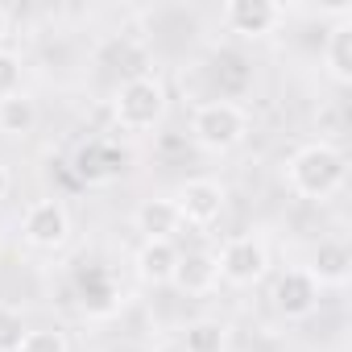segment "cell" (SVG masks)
Masks as SVG:
<instances>
[{
    "label": "cell",
    "instance_id": "cell-1",
    "mask_svg": "<svg viewBox=\"0 0 352 352\" xmlns=\"http://www.w3.org/2000/svg\"><path fill=\"white\" fill-rule=\"evenodd\" d=\"M348 183V157L331 141H307L286 157V187L298 199L323 204Z\"/></svg>",
    "mask_w": 352,
    "mask_h": 352
},
{
    "label": "cell",
    "instance_id": "cell-2",
    "mask_svg": "<svg viewBox=\"0 0 352 352\" xmlns=\"http://www.w3.org/2000/svg\"><path fill=\"white\" fill-rule=\"evenodd\" d=\"M166 112H170V91H166L162 75H153V71H137V75L120 79V87L112 91V124L120 133L149 137L153 129H162Z\"/></svg>",
    "mask_w": 352,
    "mask_h": 352
},
{
    "label": "cell",
    "instance_id": "cell-3",
    "mask_svg": "<svg viewBox=\"0 0 352 352\" xmlns=\"http://www.w3.org/2000/svg\"><path fill=\"white\" fill-rule=\"evenodd\" d=\"M249 137V112L236 100H204L191 112V141L204 153H228Z\"/></svg>",
    "mask_w": 352,
    "mask_h": 352
},
{
    "label": "cell",
    "instance_id": "cell-4",
    "mask_svg": "<svg viewBox=\"0 0 352 352\" xmlns=\"http://www.w3.org/2000/svg\"><path fill=\"white\" fill-rule=\"evenodd\" d=\"M216 265H220V282L224 286H257L265 274H270V241L261 232H236L220 245L216 253Z\"/></svg>",
    "mask_w": 352,
    "mask_h": 352
},
{
    "label": "cell",
    "instance_id": "cell-5",
    "mask_svg": "<svg viewBox=\"0 0 352 352\" xmlns=\"http://www.w3.org/2000/svg\"><path fill=\"white\" fill-rule=\"evenodd\" d=\"M220 21L241 42H265L270 34L282 30L286 5H278V0H228V5L220 9Z\"/></svg>",
    "mask_w": 352,
    "mask_h": 352
},
{
    "label": "cell",
    "instance_id": "cell-6",
    "mask_svg": "<svg viewBox=\"0 0 352 352\" xmlns=\"http://www.w3.org/2000/svg\"><path fill=\"white\" fill-rule=\"evenodd\" d=\"M170 199L179 208L183 228H212L228 208V191L220 179H187V183H179V191Z\"/></svg>",
    "mask_w": 352,
    "mask_h": 352
},
{
    "label": "cell",
    "instance_id": "cell-7",
    "mask_svg": "<svg viewBox=\"0 0 352 352\" xmlns=\"http://www.w3.org/2000/svg\"><path fill=\"white\" fill-rule=\"evenodd\" d=\"M21 236L38 253H54L71 241V212L63 199H34L21 216Z\"/></svg>",
    "mask_w": 352,
    "mask_h": 352
},
{
    "label": "cell",
    "instance_id": "cell-8",
    "mask_svg": "<svg viewBox=\"0 0 352 352\" xmlns=\"http://www.w3.org/2000/svg\"><path fill=\"white\" fill-rule=\"evenodd\" d=\"M319 286H315V278L302 270V265H290V270H282L278 278H274V286H270V302H274V311L282 315V319H290V323H298V319H311L315 311H319Z\"/></svg>",
    "mask_w": 352,
    "mask_h": 352
},
{
    "label": "cell",
    "instance_id": "cell-9",
    "mask_svg": "<svg viewBox=\"0 0 352 352\" xmlns=\"http://www.w3.org/2000/svg\"><path fill=\"white\" fill-rule=\"evenodd\" d=\"M319 290H344L352 278V253L344 241H319V249L311 253V261L302 265Z\"/></svg>",
    "mask_w": 352,
    "mask_h": 352
},
{
    "label": "cell",
    "instance_id": "cell-10",
    "mask_svg": "<svg viewBox=\"0 0 352 352\" xmlns=\"http://www.w3.org/2000/svg\"><path fill=\"white\" fill-rule=\"evenodd\" d=\"M133 270L145 286H170L179 270V245L174 241H141L133 253Z\"/></svg>",
    "mask_w": 352,
    "mask_h": 352
},
{
    "label": "cell",
    "instance_id": "cell-11",
    "mask_svg": "<svg viewBox=\"0 0 352 352\" xmlns=\"http://www.w3.org/2000/svg\"><path fill=\"white\" fill-rule=\"evenodd\" d=\"M183 294H212L220 286V265H216V253L212 249H191V253H179V270H174V282Z\"/></svg>",
    "mask_w": 352,
    "mask_h": 352
},
{
    "label": "cell",
    "instance_id": "cell-12",
    "mask_svg": "<svg viewBox=\"0 0 352 352\" xmlns=\"http://www.w3.org/2000/svg\"><path fill=\"white\" fill-rule=\"evenodd\" d=\"M133 228L141 232V241H174V232H183V220H179V208H174L170 195H153V199L137 204Z\"/></svg>",
    "mask_w": 352,
    "mask_h": 352
},
{
    "label": "cell",
    "instance_id": "cell-13",
    "mask_svg": "<svg viewBox=\"0 0 352 352\" xmlns=\"http://www.w3.org/2000/svg\"><path fill=\"white\" fill-rule=\"evenodd\" d=\"M323 71L348 87L352 83V17H336L327 38H323Z\"/></svg>",
    "mask_w": 352,
    "mask_h": 352
},
{
    "label": "cell",
    "instance_id": "cell-14",
    "mask_svg": "<svg viewBox=\"0 0 352 352\" xmlns=\"http://www.w3.org/2000/svg\"><path fill=\"white\" fill-rule=\"evenodd\" d=\"M75 170L83 174L87 183H108L112 174L124 170V149H116L112 141H87L75 153Z\"/></svg>",
    "mask_w": 352,
    "mask_h": 352
},
{
    "label": "cell",
    "instance_id": "cell-15",
    "mask_svg": "<svg viewBox=\"0 0 352 352\" xmlns=\"http://www.w3.org/2000/svg\"><path fill=\"white\" fill-rule=\"evenodd\" d=\"M79 298H83V311L91 319H108L120 307V290H116L112 274L100 270V265H91L87 274H79Z\"/></svg>",
    "mask_w": 352,
    "mask_h": 352
},
{
    "label": "cell",
    "instance_id": "cell-16",
    "mask_svg": "<svg viewBox=\"0 0 352 352\" xmlns=\"http://www.w3.org/2000/svg\"><path fill=\"white\" fill-rule=\"evenodd\" d=\"M38 129V100L21 87L0 100V137H25Z\"/></svg>",
    "mask_w": 352,
    "mask_h": 352
},
{
    "label": "cell",
    "instance_id": "cell-17",
    "mask_svg": "<svg viewBox=\"0 0 352 352\" xmlns=\"http://www.w3.org/2000/svg\"><path fill=\"white\" fill-rule=\"evenodd\" d=\"M228 323L224 319H191L183 327V352H228Z\"/></svg>",
    "mask_w": 352,
    "mask_h": 352
},
{
    "label": "cell",
    "instance_id": "cell-18",
    "mask_svg": "<svg viewBox=\"0 0 352 352\" xmlns=\"http://www.w3.org/2000/svg\"><path fill=\"white\" fill-rule=\"evenodd\" d=\"M17 352H71V340L63 327H30Z\"/></svg>",
    "mask_w": 352,
    "mask_h": 352
},
{
    "label": "cell",
    "instance_id": "cell-19",
    "mask_svg": "<svg viewBox=\"0 0 352 352\" xmlns=\"http://www.w3.org/2000/svg\"><path fill=\"white\" fill-rule=\"evenodd\" d=\"M25 319H21V311L17 307H9V302H0V352H17L21 348V340H25Z\"/></svg>",
    "mask_w": 352,
    "mask_h": 352
},
{
    "label": "cell",
    "instance_id": "cell-20",
    "mask_svg": "<svg viewBox=\"0 0 352 352\" xmlns=\"http://www.w3.org/2000/svg\"><path fill=\"white\" fill-rule=\"evenodd\" d=\"M21 75H25L21 54H13V50L0 46V100L13 96V91H21Z\"/></svg>",
    "mask_w": 352,
    "mask_h": 352
},
{
    "label": "cell",
    "instance_id": "cell-21",
    "mask_svg": "<svg viewBox=\"0 0 352 352\" xmlns=\"http://www.w3.org/2000/svg\"><path fill=\"white\" fill-rule=\"evenodd\" d=\"M9 187H13V174H9V166H5V162H0V204H5Z\"/></svg>",
    "mask_w": 352,
    "mask_h": 352
},
{
    "label": "cell",
    "instance_id": "cell-22",
    "mask_svg": "<svg viewBox=\"0 0 352 352\" xmlns=\"http://www.w3.org/2000/svg\"><path fill=\"white\" fill-rule=\"evenodd\" d=\"M5 38H9V9L0 5V46H5Z\"/></svg>",
    "mask_w": 352,
    "mask_h": 352
}]
</instances>
